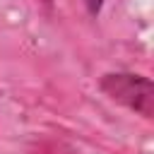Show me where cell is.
<instances>
[{
    "mask_svg": "<svg viewBox=\"0 0 154 154\" xmlns=\"http://www.w3.org/2000/svg\"><path fill=\"white\" fill-rule=\"evenodd\" d=\"M99 87L108 99L123 103L142 118L154 116V84L149 77L132 72H111L101 77Z\"/></svg>",
    "mask_w": 154,
    "mask_h": 154,
    "instance_id": "obj_1",
    "label": "cell"
},
{
    "mask_svg": "<svg viewBox=\"0 0 154 154\" xmlns=\"http://www.w3.org/2000/svg\"><path fill=\"white\" fill-rule=\"evenodd\" d=\"M84 5H87V10H89L91 14H99L101 7H103V0H84Z\"/></svg>",
    "mask_w": 154,
    "mask_h": 154,
    "instance_id": "obj_2",
    "label": "cell"
}]
</instances>
